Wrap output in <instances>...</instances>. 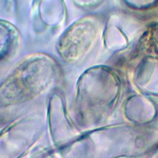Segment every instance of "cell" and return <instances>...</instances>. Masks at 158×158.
<instances>
[{
    "label": "cell",
    "instance_id": "obj_1",
    "mask_svg": "<svg viewBox=\"0 0 158 158\" xmlns=\"http://www.w3.org/2000/svg\"><path fill=\"white\" fill-rule=\"evenodd\" d=\"M57 67L55 60L44 53L33 54L23 59L0 88L6 94H28L42 92L54 81Z\"/></svg>",
    "mask_w": 158,
    "mask_h": 158
},
{
    "label": "cell",
    "instance_id": "obj_2",
    "mask_svg": "<svg viewBox=\"0 0 158 158\" xmlns=\"http://www.w3.org/2000/svg\"><path fill=\"white\" fill-rule=\"evenodd\" d=\"M98 31V23L93 17H84L75 20L58 38L56 46L58 55L67 62L78 60L91 51Z\"/></svg>",
    "mask_w": 158,
    "mask_h": 158
},
{
    "label": "cell",
    "instance_id": "obj_3",
    "mask_svg": "<svg viewBox=\"0 0 158 158\" xmlns=\"http://www.w3.org/2000/svg\"><path fill=\"white\" fill-rule=\"evenodd\" d=\"M64 0H33L30 12L32 29L36 34L54 31L62 28L67 20Z\"/></svg>",
    "mask_w": 158,
    "mask_h": 158
},
{
    "label": "cell",
    "instance_id": "obj_4",
    "mask_svg": "<svg viewBox=\"0 0 158 158\" xmlns=\"http://www.w3.org/2000/svg\"><path fill=\"white\" fill-rule=\"evenodd\" d=\"M21 34L10 22L0 19V62L15 54L20 44Z\"/></svg>",
    "mask_w": 158,
    "mask_h": 158
},
{
    "label": "cell",
    "instance_id": "obj_5",
    "mask_svg": "<svg viewBox=\"0 0 158 158\" xmlns=\"http://www.w3.org/2000/svg\"><path fill=\"white\" fill-rule=\"evenodd\" d=\"M16 11V0H0V19L9 21L15 16Z\"/></svg>",
    "mask_w": 158,
    "mask_h": 158
},
{
    "label": "cell",
    "instance_id": "obj_6",
    "mask_svg": "<svg viewBox=\"0 0 158 158\" xmlns=\"http://www.w3.org/2000/svg\"><path fill=\"white\" fill-rule=\"evenodd\" d=\"M102 0H72L73 3L78 7L87 8L94 6L99 3Z\"/></svg>",
    "mask_w": 158,
    "mask_h": 158
}]
</instances>
